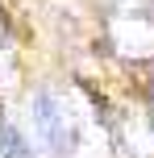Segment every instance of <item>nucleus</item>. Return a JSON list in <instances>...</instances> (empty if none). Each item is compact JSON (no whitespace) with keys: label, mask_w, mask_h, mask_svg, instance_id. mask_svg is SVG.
I'll return each mask as SVG.
<instances>
[{"label":"nucleus","mask_w":154,"mask_h":158,"mask_svg":"<svg viewBox=\"0 0 154 158\" xmlns=\"http://www.w3.org/2000/svg\"><path fill=\"white\" fill-rule=\"evenodd\" d=\"M108 46L121 58H154V4L150 0H117L108 8Z\"/></svg>","instance_id":"obj_1"},{"label":"nucleus","mask_w":154,"mask_h":158,"mask_svg":"<svg viewBox=\"0 0 154 158\" xmlns=\"http://www.w3.org/2000/svg\"><path fill=\"white\" fill-rule=\"evenodd\" d=\"M129 158H154V112H133L121 125Z\"/></svg>","instance_id":"obj_2"},{"label":"nucleus","mask_w":154,"mask_h":158,"mask_svg":"<svg viewBox=\"0 0 154 158\" xmlns=\"http://www.w3.org/2000/svg\"><path fill=\"white\" fill-rule=\"evenodd\" d=\"M0 158H33L13 121H0Z\"/></svg>","instance_id":"obj_3"},{"label":"nucleus","mask_w":154,"mask_h":158,"mask_svg":"<svg viewBox=\"0 0 154 158\" xmlns=\"http://www.w3.org/2000/svg\"><path fill=\"white\" fill-rule=\"evenodd\" d=\"M0 50H4V25H0Z\"/></svg>","instance_id":"obj_4"}]
</instances>
